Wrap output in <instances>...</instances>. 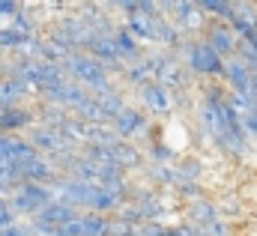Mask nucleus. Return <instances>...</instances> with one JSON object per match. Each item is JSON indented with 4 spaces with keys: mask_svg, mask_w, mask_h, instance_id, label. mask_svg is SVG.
<instances>
[{
    "mask_svg": "<svg viewBox=\"0 0 257 236\" xmlns=\"http://www.w3.org/2000/svg\"><path fill=\"white\" fill-rule=\"evenodd\" d=\"M30 102H36V96L24 81H18V78H3L0 81V111L21 108V105H30Z\"/></svg>",
    "mask_w": 257,
    "mask_h": 236,
    "instance_id": "13",
    "label": "nucleus"
},
{
    "mask_svg": "<svg viewBox=\"0 0 257 236\" xmlns=\"http://www.w3.org/2000/svg\"><path fill=\"white\" fill-rule=\"evenodd\" d=\"M18 9H21V3H15V0H0V21H3V18L12 21V18L18 15Z\"/></svg>",
    "mask_w": 257,
    "mask_h": 236,
    "instance_id": "39",
    "label": "nucleus"
},
{
    "mask_svg": "<svg viewBox=\"0 0 257 236\" xmlns=\"http://www.w3.org/2000/svg\"><path fill=\"white\" fill-rule=\"evenodd\" d=\"M135 236H168V227H165V224H153V221H150V224H141Z\"/></svg>",
    "mask_w": 257,
    "mask_h": 236,
    "instance_id": "38",
    "label": "nucleus"
},
{
    "mask_svg": "<svg viewBox=\"0 0 257 236\" xmlns=\"http://www.w3.org/2000/svg\"><path fill=\"white\" fill-rule=\"evenodd\" d=\"M33 126H36L33 102L30 105H21V108L0 111V129H3V135H27Z\"/></svg>",
    "mask_w": 257,
    "mask_h": 236,
    "instance_id": "11",
    "label": "nucleus"
},
{
    "mask_svg": "<svg viewBox=\"0 0 257 236\" xmlns=\"http://www.w3.org/2000/svg\"><path fill=\"white\" fill-rule=\"evenodd\" d=\"M123 84H126L132 93H138L141 87H147V84H153V72H150V63L141 57L135 60V63H128L126 72H123V78H120Z\"/></svg>",
    "mask_w": 257,
    "mask_h": 236,
    "instance_id": "19",
    "label": "nucleus"
},
{
    "mask_svg": "<svg viewBox=\"0 0 257 236\" xmlns=\"http://www.w3.org/2000/svg\"><path fill=\"white\" fill-rule=\"evenodd\" d=\"M87 132H90V126H87L84 120H78L75 114H69V117L63 120V126H60V135L66 138V144H72V147H78V150L87 147Z\"/></svg>",
    "mask_w": 257,
    "mask_h": 236,
    "instance_id": "20",
    "label": "nucleus"
},
{
    "mask_svg": "<svg viewBox=\"0 0 257 236\" xmlns=\"http://www.w3.org/2000/svg\"><path fill=\"white\" fill-rule=\"evenodd\" d=\"M135 99H138V108L153 120V123L171 117V111H174V93H171L168 87H162L159 81L141 87V90L135 93Z\"/></svg>",
    "mask_w": 257,
    "mask_h": 236,
    "instance_id": "4",
    "label": "nucleus"
},
{
    "mask_svg": "<svg viewBox=\"0 0 257 236\" xmlns=\"http://www.w3.org/2000/svg\"><path fill=\"white\" fill-rule=\"evenodd\" d=\"M150 123H153V120L147 117L138 105H128L126 111L114 120L111 126H114V132H117L120 141H135V138H144V135H147Z\"/></svg>",
    "mask_w": 257,
    "mask_h": 236,
    "instance_id": "9",
    "label": "nucleus"
},
{
    "mask_svg": "<svg viewBox=\"0 0 257 236\" xmlns=\"http://www.w3.org/2000/svg\"><path fill=\"white\" fill-rule=\"evenodd\" d=\"M48 203H51V188H48V185H36V182H24V185L9 197L12 212H15L21 221L36 218Z\"/></svg>",
    "mask_w": 257,
    "mask_h": 236,
    "instance_id": "3",
    "label": "nucleus"
},
{
    "mask_svg": "<svg viewBox=\"0 0 257 236\" xmlns=\"http://www.w3.org/2000/svg\"><path fill=\"white\" fill-rule=\"evenodd\" d=\"M99 102H102L105 120H108V123H114V120H117V117H120V114L128 108V93H126V90H114V93L102 96Z\"/></svg>",
    "mask_w": 257,
    "mask_h": 236,
    "instance_id": "23",
    "label": "nucleus"
},
{
    "mask_svg": "<svg viewBox=\"0 0 257 236\" xmlns=\"http://www.w3.org/2000/svg\"><path fill=\"white\" fill-rule=\"evenodd\" d=\"M171 21H174V24H177L189 39L203 36V30L209 27V18H206V12L200 9V3H197V0H174Z\"/></svg>",
    "mask_w": 257,
    "mask_h": 236,
    "instance_id": "5",
    "label": "nucleus"
},
{
    "mask_svg": "<svg viewBox=\"0 0 257 236\" xmlns=\"http://www.w3.org/2000/svg\"><path fill=\"white\" fill-rule=\"evenodd\" d=\"M9 27H15V30H18V33H24V36H39V21L33 18V6L21 3L18 15L9 21Z\"/></svg>",
    "mask_w": 257,
    "mask_h": 236,
    "instance_id": "26",
    "label": "nucleus"
},
{
    "mask_svg": "<svg viewBox=\"0 0 257 236\" xmlns=\"http://www.w3.org/2000/svg\"><path fill=\"white\" fill-rule=\"evenodd\" d=\"M36 156V147L24 135H0V165H24Z\"/></svg>",
    "mask_w": 257,
    "mask_h": 236,
    "instance_id": "8",
    "label": "nucleus"
},
{
    "mask_svg": "<svg viewBox=\"0 0 257 236\" xmlns=\"http://www.w3.org/2000/svg\"><path fill=\"white\" fill-rule=\"evenodd\" d=\"M33 147H36V153L39 156H54V153H60V150H78V147H72V144H66V138L60 135V129H51V126H42V123H36L27 135H24ZM81 153V150H78Z\"/></svg>",
    "mask_w": 257,
    "mask_h": 236,
    "instance_id": "7",
    "label": "nucleus"
},
{
    "mask_svg": "<svg viewBox=\"0 0 257 236\" xmlns=\"http://www.w3.org/2000/svg\"><path fill=\"white\" fill-rule=\"evenodd\" d=\"M81 215V209H75L72 203H63V200H51L36 218H42V221H48V224H54V227H63L69 221H75Z\"/></svg>",
    "mask_w": 257,
    "mask_h": 236,
    "instance_id": "17",
    "label": "nucleus"
},
{
    "mask_svg": "<svg viewBox=\"0 0 257 236\" xmlns=\"http://www.w3.org/2000/svg\"><path fill=\"white\" fill-rule=\"evenodd\" d=\"M114 156H117V165H120L126 174L141 171L144 162H147V153H144L135 141H117V144H114Z\"/></svg>",
    "mask_w": 257,
    "mask_h": 236,
    "instance_id": "15",
    "label": "nucleus"
},
{
    "mask_svg": "<svg viewBox=\"0 0 257 236\" xmlns=\"http://www.w3.org/2000/svg\"><path fill=\"white\" fill-rule=\"evenodd\" d=\"M0 236H33V230H30V221H12L9 227H3L0 230Z\"/></svg>",
    "mask_w": 257,
    "mask_h": 236,
    "instance_id": "36",
    "label": "nucleus"
},
{
    "mask_svg": "<svg viewBox=\"0 0 257 236\" xmlns=\"http://www.w3.org/2000/svg\"><path fill=\"white\" fill-rule=\"evenodd\" d=\"M57 236H81V215L75 221L63 224V227H57Z\"/></svg>",
    "mask_w": 257,
    "mask_h": 236,
    "instance_id": "40",
    "label": "nucleus"
},
{
    "mask_svg": "<svg viewBox=\"0 0 257 236\" xmlns=\"http://www.w3.org/2000/svg\"><path fill=\"white\" fill-rule=\"evenodd\" d=\"M12 221H18V215L12 212L9 200H6V197H0V230H3V227H9Z\"/></svg>",
    "mask_w": 257,
    "mask_h": 236,
    "instance_id": "37",
    "label": "nucleus"
},
{
    "mask_svg": "<svg viewBox=\"0 0 257 236\" xmlns=\"http://www.w3.org/2000/svg\"><path fill=\"white\" fill-rule=\"evenodd\" d=\"M239 120H242V129H245V138H248V144L254 147V144H257V108L245 111Z\"/></svg>",
    "mask_w": 257,
    "mask_h": 236,
    "instance_id": "35",
    "label": "nucleus"
},
{
    "mask_svg": "<svg viewBox=\"0 0 257 236\" xmlns=\"http://www.w3.org/2000/svg\"><path fill=\"white\" fill-rule=\"evenodd\" d=\"M0 60H6V57H3V51H0Z\"/></svg>",
    "mask_w": 257,
    "mask_h": 236,
    "instance_id": "42",
    "label": "nucleus"
},
{
    "mask_svg": "<svg viewBox=\"0 0 257 236\" xmlns=\"http://www.w3.org/2000/svg\"><path fill=\"white\" fill-rule=\"evenodd\" d=\"M230 27L236 30L239 39H251V36L257 33V3H245V0H239V3L233 6Z\"/></svg>",
    "mask_w": 257,
    "mask_h": 236,
    "instance_id": "14",
    "label": "nucleus"
},
{
    "mask_svg": "<svg viewBox=\"0 0 257 236\" xmlns=\"http://www.w3.org/2000/svg\"><path fill=\"white\" fill-rule=\"evenodd\" d=\"M123 27H126L128 33L144 45V42H150L153 45V18L150 15H141V12H135V15H128L126 21H123Z\"/></svg>",
    "mask_w": 257,
    "mask_h": 236,
    "instance_id": "21",
    "label": "nucleus"
},
{
    "mask_svg": "<svg viewBox=\"0 0 257 236\" xmlns=\"http://www.w3.org/2000/svg\"><path fill=\"white\" fill-rule=\"evenodd\" d=\"M200 39H206L212 48H215V54L224 60L236 57V51H239V36H236V30L227 24V21H209V27L203 30V36Z\"/></svg>",
    "mask_w": 257,
    "mask_h": 236,
    "instance_id": "6",
    "label": "nucleus"
},
{
    "mask_svg": "<svg viewBox=\"0 0 257 236\" xmlns=\"http://www.w3.org/2000/svg\"><path fill=\"white\" fill-rule=\"evenodd\" d=\"M111 218L96 215V212H81V236H108Z\"/></svg>",
    "mask_w": 257,
    "mask_h": 236,
    "instance_id": "28",
    "label": "nucleus"
},
{
    "mask_svg": "<svg viewBox=\"0 0 257 236\" xmlns=\"http://www.w3.org/2000/svg\"><path fill=\"white\" fill-rule=\"evenodd\" d=\"M21 185H24V179L18 174V165H0V197L9 200Z\"/></svg>",
    "mask_w": 257,
    "mask_h": 236,
    "instance_id": "27",
    "label": "nucleus"
},
{
    "mask_svg": "<svg viewBox=\"0 0 257 236\" xmlns=\"http://www.w3.org/2000/svg\"><path fill=\"white\" fill-rule=\"evenodd\" d=\"M218 218H221L218 203L209 200V197H200V200H194V203L186 206V221L194 224V227H206V224H212V221H218Z\"/></svg>",
    "mask_w": 257,
    "mask_h": 236,
    "instance_id": "16",
    "label": "nucleus"
},
{
    "mask_svg": "<svg viewBox=\"0 0 257 236\" xmlns=\"http://www.w3.org/2000/svg\"><path fill=\"white\" fill-rule=\"evenodd\" d=\"M18 174L24 182H36V185H54L57 179L63 177L45 156H36V159H30V162H24V165H18Z\"/></svg>",
    "mask_w": 257,
    "mask_h": 236,
    "instance_id": "12",
    "label": "nucleus"
},
{
    "mask_svg": "<svg viewBox=\"0 0 257 236\" xmlns=\"http://www.w3.org/2000/svg\"><path fill=\"white\" fill-rule=\"evenodd\" d=\"M6 78V60H0V81Z\"/></svg>",
    "mask_w": 257,
    "mask_h": 236,
    "instance_id": "41",
    "label": "nucleus"
},
{
    "mask_svg": "<svg viewBox=\"0 0 257 236\" xmlns=\"http://www.w3.org/2000/svg\"><path fill=\"white\" fill-rule=\"evenodd\" d=\"M75 117L78 120H84L87 126H99V123H108L105 120V111H102V102L96 99V96H90L87 93V99L75 108Z\"/></svg>",
    "mask_w": 257,
    "mask_h": 236,
    "instance_id": "22",
    "label": "nucleus"
},
{
    "mask_svg": "<svg viewBox=\"0 0 257 236\" xmlns=\"http://www.w3.org/2000/svg\"><path fill=\"white\" fill-rule=\"evenodd\" d=\"M197 3H200V9L206 12L209 21H227V24H230L236 3H230V0H197Z\"/></svg>",
    "mask_w": 257,
    "mask_h": 236,
    "instance_id": "25",
    "label": "nucleus"
},
{
    "mask_svg": "<svg viewBox=\"0 0 257 236\" xmlns=\"http://www.w3.org/2000/svg\"><path fill=\"white\" fill-rule=\"evenodd\" d=\"M177 177L180 182H197L200 174H203V165H200V159H194V156H183V159H177Z\"/></svg>",
    "mask_w": 257,
    "mask_h": 236,
    "instance_id": "29",
    "label": "nucleus"
},
{
    "mask_svg": "<svg viewBox=\"0 0 257 236\" xmlns=\"http://www.w3.org/2000/svg\"><path fill=\"white\" fill-rule=\"evenodd\" d=\"M147 177H150L153 185H159V188H177L180 185V177H177V168L174 165H150Z\"/></svg>",
    "mask_w": 257,
    "mask_h": 236,
    "instance_id": "24",
    "label": "nucleus"
},
{
    "mask_svg": "<svg viewBox=\"0 0 257 236\" xmlns=\"http://www.w3.org/2000/svg\"><path fill=\"white\" fill-rule=\"evenodd\" d=\"M138 233V224L126 221L123 215H114L111 224H108V236H135Z\"/></svg>",
    "mask_w": 257,
    "mask_h": 236,
    "instance_id": "33",
    "label": "nucleus"
},
{
    "mask_svg": "<svg viewBox=\"0 0 257 236\" xmlns=\"http://www.w3.org/2000/svg\"><path fill=\"white\" fill-rule=\"evenodd\" d=\"M111 39H114V45H117L120 57L126 60V63H135V60H141L144 54H147V51H144V45H141V42H138V39H135V36L128 33L123 24H120V27L114 30V36H111Z\"/></svg>",
    "mask_w": 257,
    "mask_h": 236,
    "instance_id": "18",
    "label": "nucleus"
},
{
    "mask_svg": "<svg viewBox=\"0 0 257 236\" xmlns=\"http://www.w3.org/2000/svg\"><path fill=\"white\" fill-rule=\"evenodd\" d=\"M251 78H254V72L242 63L239 57H230L224 60V87L230 90V93H242V96H251ZM254 99V96H251ZM257 105V102H254Z\"/></svg>",
    "mask_w": 257,
    "mask_h": 236,
    "instance_id": "10",
    "label": "nucleus"
},
{
    "mask_svg": "<svg viewBox=\"0 0 257 236\" xmlns=\"http://www.w3.org/2000/svg\"><path fill=\"white\" fill-rule=\"evenodd\" d=\"M24 39H27V36H24V33H18L15 27H9V24H6V27H0V51H3V54H15V51L21 48V42H24Z\"/></svg>",
    "mask_w": 257,
    "mask_h": 236,
    "instance_id": "31",
    "label": "nucleus"
},
{
    "mask_svg": "<svg viewBox=\"0 0 257 236\" xmlns=\"http://www.w3.org/2000/svg\"><path fill=\"white\" fill-rule=\"evenodd\" d=\"M147 159H150V165H174L180 156H177L165 141H159V144H150V147H147Z\"/></svg>",
    "mask_w": 257,
    "mask_h": 236,
    "instance_id": "30",
    "label": "nucleus"
},
{
    "mask_svg": "<svg viewBox=\"0 0 257 236\" xmlns=\"http://www.w3.org/2000/svg\"><path fill=\"white\" fill-rule=\"evenodd\" d=\"M200 236H233V221L218 218V221H212V224L200 227Z\"/></svg>",
    "mask_w": 257,
    "mask_h": 236,
    "instance_id": "34",
    "label": "nucleus"
},
{
    "mask_svg": "<svg viewBox=\"0 0 257 236\" xmlns=\"http://www.w3.org/2000/svg\"><path fill=\"white\" fill-rule=\"evenodd\" d=\"M0 135H3V129H0Z\"/></svg>",
    "mask_w": 257,
    "mask_h": 236,
    "instance_id": "43",
    "label": "nucleus"
},
{
    "mask_svg": "<svg viewBox=\"0 0 257 236\" xmlns=\"http://www.w3.org/2000/svg\"><path fill=\"white\" fill-rule=\"evenodd\" d=\"M180 60L186 63V69L194 78H206V81H221L224 78V57L215 54V48L206 39H186Z\"/></svg>",
    "mask_w": 257,
    "mask_h": 236,
    "instance_id": "2",
    "label": "nucleus"
},
{
    "mask_svg": "<svg viewBox=\"0 0 257 236\" xmlns=\"http://www.w3.org/2000/svg\"><path fill=\"white\" fill-rule=\"evenodd\" d=\"M63 72H66V78H69V81H78L81 87H87V93H90V96H96V99H102V96H108V93L120 90V87H117V81L105 75L102 63H99V60H93L87 51H75V54H69V57L63 60Z\"/></svg>",
    "mask_w": 257,
    "mask_h": 236,
    "instance_id": "1",
    "label": "nucleus"
},
{
    "mask_svg": "<svg viewBox=\"0 0 257 236\" xmlns=\"http://www.w3.org/2000/svg\"><path fill=\"white\" fill-rule=\"evenodd\" d=\"M174 191H177V197H180V200H189V203L200 200V197H206V191H203V185H200V182H180Z\"/></svg>",
    "mask_w": 257,
    "mask_h": 236,
    "instance_id": "32",
    "label": "nucleus"
}]
</instances>
